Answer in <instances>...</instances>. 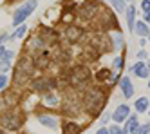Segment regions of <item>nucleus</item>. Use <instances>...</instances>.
I'll return each instance as SVG.
<instances>
[{
  "label": "nucleus",
  "instance_id": "1",
  "mask_svg": "<svg viewBox=\"0 0 150 134\" xmlns=\"http://www.w3.org/2000/svg\"><path fill=\"white\" fill-rule=\"evenodd\" d=\"M105 102H107V96L101 89L98 87H91L85 91L83 98H81V103H83V109L91 114H98L101 113V109L105 107Z\"/></svg>",
  "mask_w": 150,
  "mask_h": 134
},
{
  "label": "nucleus",
  "instance_id": "2",
  "mask_svg": "<svg viewBox=\"0 0 150 134\" xmlns=\"http://www.w3.org/2000/svg\"><path fill=\"white\" fill-rule=\"evenodd\" d=\"M22 114L20 113H16V110H7V113L0 118V123H2L6 129H9V130H15V129H18L20 125H22Z\"/></svg>",
  "mask_w": 150,
  "mask_h": 134
},
{
  "label": "nucleus",
  "instance_id": "3",
  "mask_svg": "<svg viewBox=\"0 0 150 134\" xmlns=\"http://www.w3.org/2000/svg\"><path fill=\"white\" fill-rule=\"evenodd\" d=\"M36 6H38V0H29V2H25V4L15 13V16H13V26H20V24H22V22L35 11Z\"/></svg>",
  "mask_w": 150,
  "mask_h": 134
},
{
  "label": "nucleus",
  "instance_id": "4",
  "mask_svg": "<svg viewBox=\"0 0 150 134\" xmlns=\"http://www.w3.org/2000/svg\"><path fill=\"white\" fill-rule=\"evenodd\" d=\"M91 78V71H89V67H85V65H74L72 67V71H71V82L72 85H81L85 83Z\"/></svg>",
  "mask_w": 150,
  "mask_h": 134
},
{
  "label": "nucleus",
  "instance_id": "5",
  "mask_svg": "<svg viewBox=\"0 0 150 134\" xmlns=\"http://www.w3.org/2000/svg\"><path fill=\"white\" fill-rule=\"evenodd\" d=\"M101 11V7L100 6H96L94 2H85V4H81L80 6V16L81 18H85V20H91V18H94L96 15H98Z\"/></svg>",
  "mask_w": 150,
  "mask_h": 134
},
{
  "label": "nucleus",
  "instance_id": "6",
  "mask_svg": "<svg viewBox=\"0 0 150 134\" xmlns=\"http://www.w3.org/2000/svg\"><path fill=\"white\" fill-rule=\"evenodd\" d=\"M128 114H130V107H128V105H120L112 113V120L117 121V123H123V121L128 118Z\"/></svg>",
  "mask_w": 150,
  "mask_h": 134
},
{
  "label": "nucleus",
  "instance_id": "7",
  "mask_svg": "<svg viewBox=\"0 0 150 134\" xmlns=\"http://www.w3.org/2000/svg\"><path fill=\"white\" fill-rule=\"evenodd\" d=\"M81 36H83V29L78 27V26H69V27L65 29V38H67L69 42H78Z\"/></svg>",
  "mask_w": 150,
  "mask_h": 134
},
{
  "label": "nucleus",
  "instance_id": "8",
  "mask_svg": "<svg viewBox=\"0 0 150 134\" xmlns=\"http://www.w3.org/2000/svg\"><path fill=\"white\" fill-rule=\"evenodd\" d=\"M49 63H51V54L47 51H40L36 60H35V67H38V69H47Z\"/></svg>",
  "mask_w": 150,
  "mask_h": 134
},
{
  "label": "nucleus",
  "instance_id": "9",
  "mask_svg": "<svg viewBox=\"0 0 150 134\" xmlns=\"http://www.w3.org/2000/svg\"><path fill=\"white\" fill-rule=\"evenodd\" d=\"M65 113H71V114H76L78 109H80V102L76 96H65Z\"/></svg>",
  "mask_w": 150,
  "mask_h": 134
},
{
  "label": "nucleus",
  "instance_id": "10",
  "mask_svg": "<svg viewBox=\"0 0 150 134\" xmlns=\"http://www.w3.org/2000/svg\"><path fill=\"white\" fill-rule=\"evenodd\" d=\"M120 87H121V93L125 94V98H132L134 94V85L130 82V78H121V82H120Z\"/></svg>",
  "mask_w": 150,
  "mask_h": 134
},
{
  "label": "nucleus",
  "instance_id": "11",
  "mask_svg": "<svg viewBox=\"0 0 150 134\" xmlns=\"http://www.w3.org/2000/svg\"><path fill=\"white\" fill-rule=\"evenodd\" d=\"M132 71H134V73L139 76V78H146V76L150 74V71H148V65H146V63H143L141 60H137V62L134 63Z\"/></svg>",
  "mask_w": 150,
  "mask_h": 134
},
{
  "label": "nucleus",
  "instance_id": "12",
  "mask_svg": "<svg viewBox=\"0 0 150 134\" xmlns=\"http://www.w3.org/2000/svg\"><path fill=\"white\" fill-rule=\"evenodd\" d=\"M54 87V82L52 80H45V78H40V80H36L33 83V89L35 91H47V89Z\"/></svg>",
  "mask_w": 150,
  "mask_h": 134
},
{
  "label": "nucleus",
  "instance_id": "13",
  "mask_svg": "<svg viewBox=\"0 0 150 134\" xmlns=\"http://www.w3.org/2000/svg\"><path fill=\"white\" fill-rule=\"evenodd\" d=\"M127 26H128V29L130 31H134V26H136V7L134 6H130V7H127Z\"/></svg>",
  "mask_w": 150,
  "mask_h": 134
},
{
  "label": "nucleus",
  "instance_id": "14",
  "mask_svg": "<svg viewBox=\"0 0 150 134\" xmlns=\"http://www.w3.org/2000/svg\"><path fill=\"white\" fill-rule=\"evenodd\" d=\"M63 132L65 134H80L81 132V125L74 123V121H65V123H63Z\"/></svg>",
  "mask_w": 150,
  "mask_h": 134
},
{
  "label": "nucleus",
  "instance_id": "15",
  "mask_svg": "<svg viewBox=\"0 0 150 134\" xmlns=\"http://www.w3.org/2000/svg\"><path fill=\"white\" fill-rule=\"evenodd\" d=\"M134 31L137 33L139 36H148V35H150V31H148L146 24H145V22H141V20H137V22H136V26H134Z\"/></svg>",
  "mask_w": 150,
  "mask_h": 134
},
{
  "label": "nucleus",
  "instance_id": "16",
  "mask_svg": "<svg viewBox=\"0 0 150 134\" xmlns=\"http://www.w3.org/2000/svg\"><path fill=\"white\" fill-rule=\"evenodd\" d=\"M38 121L42 125H45V127H51V129H54L56 127V118L54 116H38Z\"/></svg>",
  "mask_w": 150,
  "mask_h": 134
},
{
  "label": "nucleus",
  "instance_id": "17",
  "mask_svg": "<svg viewBox=\"0 0 150 134\" xmlns=\"http://www.w3.org/2000/svg\"><path fill=\"white\" fill-rule=\"evenodd\" d=\"M107 78H109V82H110V78H112L110 69H100L98 73H96V80H98V82H105Z\"/></svg>",
  "mask_w": 150,
  "mask_h": 134
},
{
  "label": "nucleus",
  "instance_id": "18",
  "mask_svg": "<svg viewBox=\"0 0 150 134\" xmlns=\"http://www.w3.org/2000/svg\"><path fill=\"white\" fill-rule=\"evenodd\" d=\"M136 110H137V113H145V110L148 109V100L145 98V96H141V98H139L137 100V102H136Z\"/></svg>",
  "mask_w": 150,
  "mask_h": 134
},
{
  "label": "nucleus",
  "instance_id": "19",
  "mask_svg": "<svg viewBox=\"0 0 150 134\" xmlns=\"http://www.w3.org/2000/svg\"><path fill=\"white\" fill-rule=\"evenodd\" d=\"M13 58V51H7L6 47L0 46V62H9Z\"/></svg>",
  "mask_w": 150,
  "mask_h": 134
},
{
  "label": "nucleus",
  "instance_id": "20",
  "mask_svg": "<svg viewBox=\"0 0 150 134\" xmlns=\"http://www.w3.org/2000/svg\"><path fill=\"white\" fill-rule=\"evenodd\" d=\"M110 4L114 6L116 11H120V13H125L127 7H125V0H110Z\"/></svg>",
  "mask_w": 150,
  "mask_h": 134
},
{
  "label": "nucleus",
  "instance_id": "21",
  "mask_svg": "<svg viewBox=\"0 0 150 134\" xmlns=\"http://www.w3.org/2000/svg\"><path fill=\"white\" fill-rule=\"evenodd\" d=\"M25 29H27V27H25V24H24V26H20V27L13 33V35L9 36V40H18V38H22V36H24V33H25Z\"/></svg>",
  "mask_w": 150,
  "mask_h": 134
},
{
  "label": "nucleus",
  "instance_id": "22",
  "mask_svg": "<svg viewBox=\"0 0 150 134\" xmlns=\"http://www.w3.org/2000/svg\"><path fill=\"white\" fill-rule=\"evenodd\" d=\"M45 105H56L58 103V96L56 94H45Z\"/></svg>",
  "mask_w": 150,
  "mask_h": 134
},
{
  "label": "nucleus",
  "instance_id": "23",
  "mask_svg": "<svg viewBox=\"0 0 150 134\" xmlns=\"http://www.w3.org/2000/svg\"><path fill=\"white\" fill-rule=\"evenodd\" d=\"M121 65H123V58L117 56V58L114 60V71H121Z\"/></svg>",
  "mask_w": 150,
  "mask_h": 134
},
{
  "label": "nucleus",
  "instance_id": "24",
  "mask_svg": "<svg viewBox=\"0 0 150 134\" xmlns=\"http://www.w3.org/2000/svg\"><path fill=\"white\" fill-rule=\"evenodd\" d=\"M7 83H9L7 76H6V74H0V89H4V87H6Z\"/></svg>",
  "mask_w": 150,
  "mask_h": 134
},
{
  "label": "nucleus",
  "instance_id": "25",
  "mask_svg": "<svg viewBox=\"0 0 150 134\" xmlns=\"http://www.w3.org/2000/svg\"><path fill=\"white\" fill-rule=\"evenodd\" d=\"M148 130H150V125H141L136 134H148Z\"/></svg>",
  "mask_w": 150,
  "mask_h": 134
},
{
  "label": "nucleus",
  "instance_id": "26",
  "mask_svg": "<svg viewBox=\"0 0 150 134\" xmlns=\"http://www.w3.org/2000/svg\"><path fill=\"white\" fill-rule=\"evenodd\" d=\"M141 9L145 11V13H150V0H143V4H141Z\"/></svg>",
  "mask_w": 150,
  "mask_h": 134
},
{
  "label": "nucleus",
  "instance_id": "27",
  "mask_svg": "<svg viewBox=\"0 0 150 134\" xmlns=\"http://www.w3.org/2000/svg\"><path fill=\"white\" fill-rule=\"evenodd\" d=\"M110 134H123V130L120 129V127H116V125H110V130H109Z\"/></svg>",
  "mask_w": 150,
  "mask_h": 134
},
{
  "label": "nucleus",
  "instance_id": "28",
  "mask_svg": "<svg viewBox=\"0 0 150 134\" xmlns=\"http://www.w3.org/2000/svg\"><path fill=\"white\" fill-rule=\"evenodd\" d=\"M114 42H116V47H121V46H123V40H121V35H116Z\"/></svg>",
  "mask_w": 150,
  "mask_h": 134
},
{
  "label": "nucleus",
  "instance_id": "29",
  "mask_svg": "<svg viewBox=\"0 0 150 134\" xmlns=\"http://www.w3.org/2000/svg\"><path fill=\"white\" fill-rule=\"evenodd\" d=\"M145 58H146V51H143V49H141V51L137 53V60H141V62H143Z\"/></svg>",
  "mask_w": 150,
  "mask_h": 134
},
{
  "label": "nucleus",
  "instance_id": "30",
  "mask_svg": "<svg viewBox=\"0 0 150 134\" xmlns=\"http://www.w3.org/2000/svg\"><path fill=\"white\" fill-rule=\"evenodd\" d=\"M6 40H9V36H7V35H2V36H0V46H2Z\"/></svg>",
  "mask_w": 150,
  "mask_h": 134
},
{
  "label": "nucleus",
  "instance_id": "31",
  "mask_svg": "<svg viewBox=\"0 0 150 134\" xmlns=\"http://www.w3.org/2000/svg\"><path fill=\"white\" fill-rule=\"evenodd\" d=\"M98 134H110V132L107 130V129H100V130H98Z\"/></svg>",
  "mask_w": 150,
  "mask_h": 134
},
{
  "label": "nucleus",
  "instance_id": "32",
  "mask_svg": "<svg viewBox=\"0 0 150 134\" xmlns=\"http://www.w3.org/2000/svg\"><path fill=\"white\" fill-rule=\"evenodd\" d=\"M109 118H110V114H105V116L101 118V121H103V123H105V121H107V120H109Z\"/></svg>",
  "mask_w": 150,
  "mask_h": 134
},
{
  "label": "nucleus",
  "instance_id": "33",
  "mask_svg": "<svg viewBox=\"0 0 150 134\" xmlns=\"http://www.w3.org/2000/svg\"><path fill=\"white\" fill-rule=\"evenodd\" d=\"M145 20H146L148 24H150V13H145Z\"/></svg>",
  "mask_w": 150,
  "mask_h": 134
},
{
  "label": "nucleus",
  "instance_id": "34",
  "mask_svg": "<svg viewBox=\"0 0 150 134\" xmlns=\"http://www.w3.org/2000/svg\"><path fill=\"white\" fill-rule=\"evenodd\" d=\"M148 71H150V63H148Z\"/></svg>",
  "mask_w": 150,
  "mask_h": 134
},
{
  "label": "nucleus",
  "instance_id": "35",
  "mask_svg": "<svg viewBox=\"0 0 150 134\" xmlns=\"http://www.w3.org/2000/svg\"><path fill=\"white\" fill-rule=\"evenodd\" d=\"M148 40H150V35H148Z\"/></svg>",
  "mask_w": 150,
  "mask_h": 134
},
{
  "label": "nucleus",
  "instance_id": "36",
  "mask_svg": "<svg viewBox=\"0 0 150 134\" xmlns=\"http://www.w3.org/2000/svg\"><path fill=\"white\" fill-rule=\"evenodd\" d=\"M148 87H150V82H148Z\"/></svg>",
  "mask_w": 150,
  "mask_h": 134
},
{
  "label": "nucleus",
  "instance_id": "37",
  "mask_svg": "<svg viewBox=\"0 0 150 134\" xmlns=\"http://www.w3.org/2000/svg\"><path fill=\"white\" fill-rule=\"evenodd\" d=\"M127 2H130V0H127Z\"/></svg>",
  "mask_w": 150,
  "mask_h": 134
}]
</instances>
